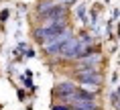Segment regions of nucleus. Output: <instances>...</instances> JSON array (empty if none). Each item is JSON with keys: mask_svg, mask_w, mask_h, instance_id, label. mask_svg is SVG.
Returning a JSON list of instances; mask_svg holds the SVG:
<instances>
[{"mask_svg": "<svg viewBox=\"0 0 120 110\" xmlns=\"http://www.w3.org/2000/svg\"><path fill=\"white\" fill-rule=\"evenodd\" d=\"M75 78L82 84H90V86H102V82H104L100 67H82L79 71H75Z\"/></svg>", "mask_w": 120, "mask_h": 110, "instance_id": "f257e3e1", "label": "nucleus"}, {"mask_svg": "<svg viewBox=\"0 0 120 110\" xmlns=\"http://www.w3.org/2000/svg\"><path fill=\"white\" fill-rule=\"evenodd\" d=\"M102 61H104V57H102V53H98V51H90V53H86V55H82L79 59H75V63L79 65V67H100L102 65Z\"/></svg>", "mask_w": 120, "mask_h": 110, "instance_id": "f03ea898", "label": "nucleus"}, {"mask_svg": "<svg viewBox=\"0 0 120 110\" xmlns=\"http://www.w3.org/2000/svg\"><path fill=\"white\" fill-rule=\"evenodd\" d=\"M53 110H73L69 106V104H61V106H59V104H55V106H53Z\"/></svg>", "mask_w": 120, "mask_h": 110, "instance_id": "7ed1b4c3", "label": "nucleus"}]
</instances>
